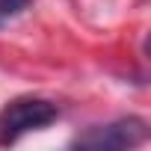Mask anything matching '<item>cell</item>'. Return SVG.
<instances>
[{"label": "cell", "mask_w": 151, "mask_h": 151, "mask_svg": "<svg viewBox=\"0 0 151 151\" xmlns=\"http://www.w3.org/2000/svg\"><path fill=\"white\" fill-rule=\"evenodd\" d=\"M33 0H0V18H9V15H18L24 12Z\"/></svg>", "instance_id": "obj_3"}, {"label": "cell", "mask_w": 151, "mask_h": 151, "mask_svg": "<svg viewBox=\"0 0 151 151\" xmlns=\"http://www.w3.org/2000/svg\"><path fill=\"white\" fill-rule=\"evenodd\" d=\"M59 119V107L47 98H15L0 113V145H12L30 130H42Z\"/></svg>", "instance_id": "obj_1"}, {"label": "cell", "mask_w": 151, "mask_h": 151, "mask_svg": "<svg viewBox=\"0 0 151 151\" xmlns=\"http://www.w3.org/2000/svg\"><path fill=\"white\" fill-rule=\"evenodd\" d=\"M148 139V124L139 116H124L116 119L110 124H95L86 133H80L74 139L77 148H89V151H122V148H133L142 145Z\"/></svg>", "instance_id": "obj_2"}]
</instances>
